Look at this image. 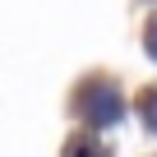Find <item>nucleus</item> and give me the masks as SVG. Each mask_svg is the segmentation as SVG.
I'll list each match as a JSON object with an SVG mask.
<instances>
[{"mask_svg": "<svg viewBox=\"0 0 157 157\" xmlns=\"http://www.w3.org/2000/svg\"><path fill=\"white\" fill-rule=\"evenodd\" d=\"M74 111L83 116L88 125H116L125 106H120V93L106 83V78H93V83H83L74 93Z\"/></svg>", "mask_w": 157, "mask_h": 157, "instance_id": "obj_1", "label": "nucleus"}, {"mask_svg": "<svg viewBox=\"0 0 157 157\" xmlns=\"http://www.w3.org/2000/svg\"><path fill=\"white\" fill-rule=\"evenodd\" d=\"M65 157H111V152H106L93 134H74V139L65 143Z\"/></svg>", "mask_w": 157, "mask_h": 157, "instance_id": "obj_2", "label": "nucleus"}, {"mask_svg": "<svg viewBox=\"0 0 157 157\" xmlns=\"http://www.w3.org/2000/svg\"><path fill=\"white\" fill-rule=\"evenodd\" d=\"M139 111H143V125L157 134V88H148V93L139 97Z\"/></svg>", "mask_w": 157, "mask_h": 157, "instance_id": "obj_3", "label": "nucleus"}, {"mask_svg": "<svg viewBox=\"0 0 157 157\" xmlns=\"http://www.w3.org/2000/svg\"><path fill=\"white\" fill-rule=\"evenodd\" d=\"M143 46H148V56H152V60H157V19H152V23H148V42H143Z\"/></svg>", "mask_w": 157, "mask_h": 157, "instance_id": "obj_4", "label": "nucleus"}]
</instances>
